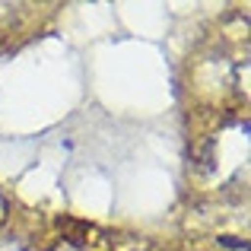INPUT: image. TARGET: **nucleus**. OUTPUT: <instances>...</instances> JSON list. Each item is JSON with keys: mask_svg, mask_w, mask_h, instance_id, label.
<instances>
[{"mask_svg": "<svg viewBox=\"0 0 251 251\" xmlns=\"http://www.w3.org/2000/svg\"><path fill=\"white\" fill-rule=\"evenodd\" d=\"M0 203H3V197H0ZM6 220V210H0V223H3Z\"/></svg>", "mask_w": 251, "mask_h": 251, "instance_id": "obj_1", "label": "nucleus"}]
</instances>
